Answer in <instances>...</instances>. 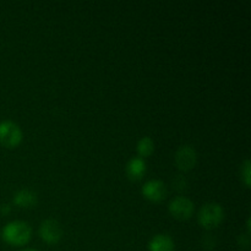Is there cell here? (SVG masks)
Listing matches in <instances>:
<instances>
[{
	"label": "cell",
	"instance_id": "obj_1",
	"mask_svg": "<svg viewBox=\"0 0 251 251\" xmlns=\"http://www.w3.org/2000/svg\"><path fill=\"white\" fill-rule=\"evenodd\" d=\"M32 228L25 221H12L2 228V238L12 245H24L31 239Z\"/></svg>",
	"mask_w": 251,
	"mask_h": 251
},
{
	"label": "cell",
	"instance_id": "obj_2",
	"mask_svg": "<svg viewBox=\"0 0 251 251\" xmlns=\"http://www.w3.org/2000/svg\"><path fill=\"white\" fill-rule=\"evenodd\" d=\"M225 217L223 207L218 202H207L200 208L199 222L205 228H215Z\"/></svg>",
	"mask_w": 251,
	"mask_h": 251
},
{
	"label": "cell",
	"instance_id": "obj_3",
	"mask_svg": "<svg viewBox=\"0 0 251 251\" xmlns=\"http://www.w3.org/2000/svg\"><path fill=\"white\" fill-rule=\"evenodd\" d=\"M21 139L22 131L16 123L11 120L0 123V144L6 147H14L20 144Z\"/></svg>",
	"mask_w": 251,
	"mask_h": 251
},
{
	"label": "cell",
	"instance_id": "obj_4",
	"mask_svg": "<svg viewBox=\"0 0 251 251\" xmlns=\"http://www.w3.org/2000/svg\"><path fill=\"white\" fill-rule=\"evenodd\" d=\"M39 235L44 242L54 244V243H58L63 237V227L56 220L48 218V220H44L39 226Z\"/></svg>",
	"mask_w": 251,
	"mask_h": 251
},
{
	"label": "cell",
	"instance_id": "obj_5",
	"mask_svg": "<svg viewBox=\"0 0 251 251\" xmlns=\"http://www.w3.org/2000/svg\"><path fill=\"white\" fill-rule=\"evenodd\" d=\"M169 212L178 220H186L194 212V202L185 196H176L169 202Z\"/></svg>",
	"mask_w": 251,
	"mask_h": 251
},
{
	"label": "cell",
	"instance_id": "obj_6",
	"mask_svg": "<svg viewBox=\"0 0 251 251\" xmlns=\"http://www.w3.org/2000/svg\"><path fill=\"white\" fill-rule=\"evenodd\" d=\"M196 159H198V154H196L195 149L190 145H183L176 150V163L179 169L189 171L196 164Z\"/></svg>",
	"mask_w": 251,
	"mask_h": 251
},
{
	"label": "cell",
	"instance_id": "obj_7",
	"mask_svg": "<svg viewBox=\"0 0 251 251\" xmlns=\"http://www.w3.org/2000/svg\"><path fill=\"white\" fill-rule=\"evenodd\" d=\"M142 194L149 200L158 202L162 201L167 195V186L166 184L158 179H152V180L146 181L142 186Z\"/></svg>",
	"mask_w": 251,
	"mask_h": 251
},
{
	"label": "cell",
	"instance_id": "obj_8",
	"mask_svg": "<svg viewBox=\"0 0 251 251\" xmlns=\"http://www.w3.org/2000/svg\"><path fill=\"white\" fill-rule=\"evenodd\" d=\"M146 162L142 157H132L126 164V174L131 180H140L146 173Z\"/></svg>",
	"mask_w": 251,
	"mask_h": 251
},
{
	"label": "cell",
	"instance_id": "obj_9",
	"mask_svg": "<svg viewBox=\"0 0 251 251\" xmlns=\"http://www.w3.org/2000/svg\"><path fill=\"white\" fill-rule=\"evenodd\" d=\"M174 240L167 234H157L150 240V251H174Z\"/></svg>",
	"mask_w": 251,
	"mask_h": 251
},
{
	"label": "cell",
	"instance_id": "obj_10",
	"mask_svg": "<svg viewBox=\"0 0 251 251\" xmlns=\"http://www.w3.org/2000/svg\"><path fill=\"white\" fill-rule=\"evenodd\" d=\"M37 201V194L31 189H21L14 195V202L21 207H33Z\"/></svg>",
	"mask_w": 251,
	"mask_h": 251
},
{
	"label": "cell",
	"instance_id": "obj_11",
	"mask_svg": "<svg viewBox=\"0 0 251 251\" xmlns=\"http://www.w3.org/2000/svg\"><path fill=\"white\" fill-rule=\"evenodd\" d=\"M154 150V142L150 136H145L140 139L137 142V152L141 157H147L153 152Z\"/></svg>",
	"mask_w": 251,
	"mask_h": 251
},
{
	"label": "cell",
	"instance_id": "obj_12",
	"mask_svg": "<svg viewBox=\"0 0 251 251\" xmlns=\"http://www.w3.org/2000/svg\"><path fill=\"white\" fill-rule=\"evenodd\" d=\"M251 164L249 159H245L242 164V179L244 180L245 185L249 186L250 181H251V169H250Z\"/></svg>",
	"mask_w": 251,
	"mask_h": 251
},
{
	"label": "cell",
	"instance_id": "obj_13",
	"mask_svg": "<svg viewBox=\"0 0 251 251\" xmlns=\"http://www.w3.org/2000/svg\"><path fill=\"white\" fill-rule=\"evenodd\" d=\"M0 210H1L4 213H5V212H9V211H10V206H9V205H2Z\"/></svg>",
	"mask_w": 251,
	"mask_h": 251
},
{
	"label": "cell",
	"instance_id": "obj_14",
	"mask_svg": "<svg viewBox=\"0 0 251 251\" xmlns=\"http://www.w3.org/2000/svg\"><path fill=\"white\" fill-rule=\"evenodd\" d=\"M21 251H37V250H34V249H25V250H21Z\"/></svg>",
	"mask_w": 251,
	"mask_h": 251
}]
</instances>
